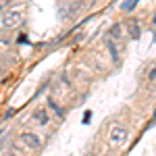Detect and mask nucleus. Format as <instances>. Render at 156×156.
<instances>
[{"instance_id": "nucleus-7", "label": "nucleus", "mask_w": 156, "mask_h": 156, "mask_svg": "<svg viewBox=\"0 0 156 156\" xmlns=\"http://www.w3.org/2000/svg\"><path fill=\"white\" fill-rule=\"evenodd\" d=\"M106 48L110 52V56H112V62H119V52H117V46H115V42L110 37H106Z\"/></svg>"}, {"instance_id": "nucleus-2", "label": "nucleus", "mask_w": 156, "mask_h": 156, "mask_svg": "<svg viewBox=\"0 0 156 156\" xmlns=\"http://www.w3.org/2000/svg\"><path fill=\"white\" fill-rule=\"evenodd\" d=\"M19 142L27 150H40V146H42V140L37 137V133H31V131H23L19 135Z\"/></svg>"}, {"instance_id": "nucleus-10", "label": "nucleus", "mask_w": 156, "mask_h": 156, "mask_svg": "<svg viewBox=\"0 0 156 156\" xmlns=\"http://www.w3.org/2000/svg\"><path fill=\"white\" fill-rule=\"evenodd\" d=\"M9 156H23V154H21L19 146H11V148H9Z\"/></svg>"}, {"instance_id": "nucleus-13", "label": "nucleus", "mask_w": 156, "mask_h": 156, "mask_svg": "<svg viewBox=\"0 0 156 156\" xmlns=\"http://www.w3.org/2000/svg\"><path fill=\"white\" fill-rule=\"evenodd\" d=\"M17 42H19V44H25V42H27V37H25V36H19V37H17Z\"/></svg>"}, {"instance_id": "nucleus-1", "label": "nucleus", "mask_w": 156, "mask_h": 156, "mask_svg": "<svg viewBox=\"0 0 156 156\" xmlns=\"http://www.w3.org/2000/svg\"><path fill=\"white\" fill-rule=\"evenodd\" d=\"M125 137H127V129L119 125V123H115L112 127H110V133H108V142L110 146H121L125 142Z\"/></svg>"}, {"instance_id": "nucleus-14", "label": "nucleus", "mask_w": 156, "mask_h": 156, "mask_svg": "<svg viewBox=\"0 0 156 156\" xmlns=\"http://www.w3.org/2000/svg\"><path fill=\"white\" fill-rule=\"evenodd\" d=\"M154 25H156V17H154Z\"/></svg>"}, {"instance_id": "nucleus-6", "label": "nucleus", "mask_w": 156, "mask_h": 156, "mask_svg": "<svg viewBox=\"0 0 156 156\" xmlns=\"http://www.w3.org/2000/svg\"><path fill=\"white\" fill-rule=\"evenodd\" d=\"M129 36H131V40H140V36H142L140 23H135V21H129Z\"/></svg>"}, {"instance_id": "nucleus-4", "label": "nucleus", "mask_w": 156, "mask_h": 156, "mask_svg": "<svg viewBox=\"0 0 156 156\" xmlns=\"http://www.w3.org/2000/svg\"><path fill=\"white\" fill-rule=\"evenodd\" d=\"M34 119L37 121V125H48V112L44 110V108H37L36 112H34Z\"/></svg>"}, {"instance_id": "nucleus-9", "label": "nucleus", "mask_w": 156, "mask_h": 156, "mask_svg": "<svg viewBox=\"0 0 156 156\" xmlns=\"http://www.w3.org/2000/svg\"><path fill=\"white\" fill-rule=\"evenodd\" d=\"M119 36H121V27H119V25H115V27L108 31V37L112 40V37H119Z\"/></svg>"}, {"instance_id": "nucleus-12", "label": "nucleus", "mask_w": 156, "mask_h": 156, "mask_svg": "<svg viewBox=\"0 0 156 156\" xmlns=\"http://www.w3.org/2000/svg\"><path fill=\"white\" fill-rule=\"evenodd\" d=\"M148 79H152V81H154V79H156V67H154V69H152V71H150V75H148Z\"/></svg>"}, {"instance_id": "nucleus-5", "label": "nucleus", "mask_w": 156, "mask_h": 156, "mask_svg": "<svg viewBox=\"0 0 156 156\" xmlns=\"http://www.w3.org/2000/svg\"><path fill=\"white\" fill-rule=\"evenodd\" d=\"M46 102H48V106L52 108V110H54V115H56L58 119H65V110H62V108H60L58 104H56V100H54V98L48 96V100H46Z\"/></svg>"}, {"instance_id": "nucleus-11", "label": "nucleus", "mask_w": 156, "mask_h": 156, "mask_svg": "<svg viewBox=\"0 0 156 156\" xmlns=\"http://www.w3.org/2000/svg\"><path fill=\"white\" fill-rule=\"evenodd\" d=\"M90 121H92V112L87 110V112L83 115V119H81V123H90Z\"/></svg>"}, {"instance_id": "nucleus-8", "label": "nucleus", "mask_w": 156, "mask_h": 156, "mask_svg": "<svg viewBox=\"0 0 156 156\" xmlns=\"http://www.w3.org/2000/svg\"><path fill=\"white\" fill-rule=\"evenodd\" d=\"M137 2H140V0H125V2L121 4V11L123 12H131L133 9L137 6Z\"/></svg>"}, {"instance_id": "nucleus-3", "label": "nucleus", "mask_w": 156, "mask_h": 156, "mask_svg": "<svg viewBox=\"0 0 156 156\" xmlns=\"http://www.w3.org/2000/svg\"><path fill=\"white\" fill-rule=\"evenodd\" d=\"M21 11H17V9H12V11L4 12V17H2V25L4 27H17V25L21 23Z\"/></svg>"}]
</instances>
